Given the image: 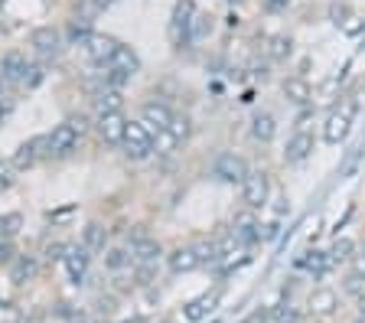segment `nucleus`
I'll use <instances>...</instances> for the list:
<instances>
[{
    "label": "nucleus",
    "instance_id": "f257e3e1",
    "mask_svg": "<svg viewBox=\"0 0 365 323\" xmlns=\"http://www.w3.org/2000/svg\"><path fill=\"white\" fill-rule=\"evenodd\" d=\"M82 134H85V118H68V121L56 124L53 131L46 134V154L53 157L72 154L78 147V140H82Z\"/></svg>",
    "mask_w": 365,
    "mask_h": 323
},
{
    "label": "nucleus",
    "instance_id": "f03ea898",
    "mask_svg": "<svg viewBox=\"0 0 365 323\" xmlns=\"http://www.w3.org/2000/svg\"><path fill=\"white\" fill-rule=\"evenodd\" d=\"M352 121H356V101H342L339 108H333L323 121V140L327 144H342L352 131Z\"/></svg>",
    "mask_w": 365,
    "mask_h": 323
},
{
    "label": "nucleus",
    "instance_id": "7ed1b4c3",
    "mask_svg": "<svg viewBox=\"0 0 365 323\" xmlns=\"http://www.w3.org/2000/svg\"><path fill=\"white\" fill-rule=\"evenodd\" d=\"M121 147L130 160H144V157H150V150H153V134L147 131L140 121H128Z\"/></svg>",
    "mask_w": 365,
    "mask_h": 323
},
{
    "label": "nucleus",
    "instance_id": "20e7f679",
    "mask_svg": "<svg viewBox=\"0 0 365 323\" xmlns=\"http://www.w3.org/2000/svg\"><path fill=\"white\" fill-rule=\"evenodd\" d=\"M212 170H215V177H219L222 183H235V186H242L245 177L251 173L248 160H245L242 154H235V150H222V154L215 157Z\"/></svg>",
    "mask_w": 365,
    "mask_h": 323
},
{
    "label": "nucleus",
    "instance_id": "39448f33",
    "mask_svg": "<svg viewBox=\"0 0 365 323\" xmlns=\"http://www.w3.org/2000/svg\"><path fill=\"white\" fill-rule=\"evenodd\" d=\"M267 196H271V177H267L264 170H251L248 177H245L242 183V202L245 209H261L267 202Z\"/></svg>",
    "mask_w": 365,
    "mask_h": 323
},
{
    "label": "nucleus",
    "instance_id": "423d86ee",
    "mask_svg": "<svg viewBox=\"0 0 365 323\" xmlns=\"http://www.w3.org/2000/svg\"><path fill=\"white\" fill-rule=\"evenodd\" d=\"M339 310V294L333 291V287H313L310 294H307V314L317 317V320H329V317Z\"/></svg>",
    "mask_w": 365,
    "mask_h": 323
},
{
    "label": "nucleus",
    "instance_id": "0eeeda50",
    "mask_svg": "<svg viewBox=\"0 0 365 323\" xmlns=\"http://www.w3.org/2000/svg\"><path fill=\"white\" fill-rule=\"evenodd\" d=\"M30 46L39 59H56L62 53V33L56 26H36L30 33Z\"/></svg>",
    "mask_w": 365,
    "mask_h": 323
},
{
    "label": "nucleus",
    "instance_id": "6e6552de",
    "mask_svg": "<svg viewBox=\"0 0 365 323\" xmlns=\"http://www.w3.org/2000/svg\"><path fill=\"white\" fill-rule=\"evenodd\" d=\"M137 121L144 124L150 134H163L170 124H173V111H170L163 101H147V105L140 108V118H137Z\"/></svg>",
    "mask_w": 365,
    "mask_h": 323
},
{
    "label": "nucleus",
    "instance_id": "1a4fd4ad",
    "mask_svg": "<svg viewBox=\"0 0 365 323\" xmlns=\"http://www.w3.org/2000/svg\"><path fill=\"white\" fill-rule=\"evenodd\" d=\"M118 46H121V43L114 36H108V33H91L88 43H85V56H88L91 62H98V66H111Z\"/></svg>",
    "mask_w": 365,
    "mask_h": 323
},
{
    "label": "nucleus",
    "instance_id": "9d476101",
    "mask_svg": "<svg viewBox=\"0 0 365 323\" xmlns=\"http://www.w3.org/2000/svg\"><path fill=\"white\" fill-rule=\"evenodd\" d=\"M232 235H235V242L238 245H251V242H258L261 239V222L258 219H255V212H251V209H245V212H238L235 215V222H232Z\"/></svg>",
    "mask_w": 365,
    "mask_h": 323
},
{
    "label": "nucleus",
    "instance_id": "9b49d317",
    "mask_svg": "<svg viewBox=\"0 0 365 323\" xmlns=\"http://www.w3.org/2000/svg\"><path fill=\"white\" fill-rule=\"evenodd\" d=\"M62 262H66V271H68V277H72V284H82L85 275H88V265H91V252L85 245H68Z\"/></svg>",
    "mask_w": 365,
    "mask_h": 323
},
{
    "label": "nucleus",
    "instance_id": "f8f14e48",
    "mask_svg": "<svg viewBox=\"0 0 365 323\" xmlns=\"http://www.w3.org/2000/svg\"><path fill=\"white\" fill-rule=\"evenodd\" d=\"M313 147H317V140H313L310 131H294L287 140V147H284V160L287 163H304L307 157L313 154Z\"/></svg>",
    "mask_w": 365,
    "mask_h": 323
},
{
    "label": "nucleus",
    "instance_id": "ddd939ff",
    "mask_svg": "<svg viewBox=\"0 0 365 323\" xmlns=\"http://www.w3.org/2000/svg\"><path fill=\"white\" fill-rule=\"evenodd\" d=\"M124 128H128V118L121 111H111V115H98V134L105 144H121L124 140Z\"/></svg>",
    "mask_w": 365,
    "mask_h": 323
},
{
    "label": "nucleus",
    "instance_id": "4468645a",
    "mask_svg": "<svg viewBox=\"0 0 365 323\" xmlns=\"http://www.w3.org/2000/svg\"><path fill=\"white\" fill-rule=\"evenodd\" d=\"M167 265H170V271H173V275H186V271L202 268L196 245H186V248L180 245V248H173V252L167 255Z\"/></svg>",
    "mask_w": 365,
    "mask_h": 323
},
{
    "label": "nucleus",
    "instance_id": "2eb2a0df",
    "mask_svg": "<svg viewBox=\"0 0 365 323\" xmlns=\"http://www.w3.org/2000/svg\"><path fill=\"white\" fill-rule=\"evenodd\" d=\"M36 275H39V258L36 255H16V262L10 265V281H14L16 287H23V284H30Z\"/></svg>",
    "mask_w": 365,
    "mask_h": 323
},
{
    "label": "nucleus",
    "instance_id": "dca6fc26",
    "mask_svg": "<svg viewBox=\"0 0 365 323\" xmlns=\"http://www.w3.org/2000/svg\"><path fill=\"white\" fill-rule=\"evenodd\" d=\"M130 255H134V262L153 265L163 258V248H160V242L150 239V235H137V239L130 242Z\"/></svg>",
    "mask_w": 365,
    "mask_h": 323
},
{
    "label": "nucleus",
    "instance_id": "f3484780",
    "mask_svg": "<svg viewBox=\"0 0 365 323\" xmlns=\"http://www.w3.org/2000/svg\"><path fill=\"white\" fill-rule=\"evenodd\" d=\"M215 304H219V291H205V294H199L196 300H190L182 314H186V320L190 323H199V320H205V317L212 314Z\"/></svg>",
    "mask_w": 365,
    "mask_h": 323
},
{
    "label": "nucleus",
    "instance_id": "a211bd4d",
    "mask_svg": "<svg viewBox=\"0 0 365 323\" xmlns=\"http://www.w3.org/2000/svg\"><path fill=\"white\" fill-rule=\"evenodd\" d=\"M281 92H284V98H287L290 105H297V108H307L313 101V92H310V85H307V78L290 76L287 82L281 85Z\"/></svg>",
    "mask_w": 365,
    "mask_h": 323
},
{
    "label": "nucleus",
    "instance_id": "6ab92c4d",
    "mask_svg": "<svg viewBox=\"0 0 365 323\" xmlns=\"http://www.w3.org/2000/svg\"><path fill=\"white\" fill-rule=\"evenodd\" d=\"M39 147H46V138L26 140V144H20V147H16V154L10 157V163H14V170H26V167H33V163L39 160V154H46V150H39Z\"/></svg>",
    "mask_w": 365,
    "mask_h": 323
},
{
    "label": "nucleus",
    "instance_id": "aec40b11",
    "mask_svg": "<svg viewBox=\"0 0 365 323\" xmlns=\"http://www.w3.org/2000/svg\"><path fill=\"white\" fill-rule=\"evenodd\" d=\"M26 66H30V62H26V56L23 53H4V59H0V76L7 78L10 85H20Z\"/></svg>",
    "mask_w": 365,
    "mask_h": 323
},
{
    "label": "nucleus",
    "instance_id": "412c9836",
    "mask_svg": "<svg viewBox=\"0 0 365 323\" xmlns=\"http://www.w3.org/2000/svg\"><path fill=\"white\" fill-rule=\"evenodd\" d=\"M196 4L192 0H180L173 10V30L180 33L182 30V39H190V30H192V20H196Z\"/></svg>",
    "mask_w": 365,
    "mask_h": 323
},
{
    "label": "nucleus",
    "instance_id": "4be33fe9",
    "mask_svg": "<svg viewBox=\"0 0 365 323\" xmlns=\"http://www.w3.org/2000/svg\"><path fill=\"white\" fill-rule=\"evenodd\" d=\"M82 245L88 248L91 255L95 252H105V245H108V229L101 222H88L82 229Z\"/></svg>",
    "mask_w": 365,
    "mask_h": 323
},
{
    "label": "nucleus",
    "instance_id": "5701e85b",
    "mask_svg": "<svg viewBox=\"0 0 365 323\" xmlns=\"http://www.w3.org/2000/svg\"><path fill=\"white\" fill-rule=\"evenodd\" d=\"M290 56H294V39L284 36V33H274V36L267 39V59L287 62Z\"/></svg>",
    "mask_w": 365,
    "mask_h": 323
},
{
    "label": "nucleus",
    "instance_id": "b1692460",
    "mask_svg": "<svg viewBox=\"0 0 365 323\" xmlns=\"http://www.w3.org/2000/svg\"><path fill=\"white\" fill-rule=\"evenodd\" d=\"M274 131H277V124H274V115H267V111L255 115V121H251V138L261 140V144H267V140L274 138Z\"/></svg>",
    "mask_w": 365,
    "mask_h": 323
},
{
    "label": "nucleus",
    "instance_id": "393cba45",
    "mask_svg": "<svg viewBox=\"0 0 365 323\" xmlns=\"http://www.w3.org/2000/svg\"><path fill=\"white\" fill-rule=\"evenodd\" d=\"M130 265H134V255H130V248L114 245V248H108V252H105V268L108 271H124V268H130Z\"/></svg>",
    "mask_w": 365,
    "mask_h": 323
},
{
    "label": "nucleus",
    "instance_id": "a878e982",
    "mask_svg": "<svg viewBox=\"0 0 365 323\" xmlns=\"http://www.w3.org/2000/svg\"><path fill=\"white\" fill-rule=\"evenodd\" d=\"M95 108H98V115H111V111H121V92L105 85L98 95H95Z\"/></svg>",
    "mask_w": 365,
    "mask_h": 323
},
{
    "label": "nucleus",
    "instance_id": "bb28decb",
    "mask_svg": "<svg viewBox=\"0 0 365 323\" xmlns=\"http://www.w3.org/2000/svg\"><path fill=\"white\" fill-rule=\"evenodd\" d=\"M300 265H304L313 277H323V275H329V268H333V258H329V252H310Z\"/></svg>",
    "mask_w": 365,
    "mask_h": 323
},
{
    "label": "nucleus",
    "instance_id": "cd10ccee",
    "mask_svg": "<svg viewBox=\"0 0 365 323\" xmlns=\"http://www.w3.org/2000/svg\"><path fill=\"white\" fill-rule=\"evenodd\" d=\"M186 134H190V121L173 115V124H170L160 138H163V144H167V147H173V144H180V140H186Z\"/></svg>",
    "mask_w": 365,
    "mask_h": 323
},
{
    "label": "nucleus",
    "instance_id": "c85d7f7f",
    "mask_svg": "<svg viewBox=\"0 0 365 323\" xmlns=\"http://www.w3.org/2000/svg\"><path fill=\"white\" fill-rule=\"evenodd\" d=\"M352 255H356V242H352L349 235H339V239L333 242V248H329V258H333V265L336 262H349Z\"/></svg>",
    "mask_w": 365,
    "mask_h": 323
},
{
    "label": "nucleus",
    "instance_id": "c756f323",
    "mask_svg": "<svg viewBox=\"0 0 365 323\" xmlns=\"http://www.w3.org/2000/svg\"><path fill=\"white\" fill-rule=\"evenodd\" d=\"M271 320L274 323H300L304 314H300V307H294V304H277V307L271 310Z\"/></svg>",
    "mask_w": 365,
    "mask_h": 323
},
{
    "label": "nucleus",
    "instance_id": "7c9ffc66",
    "mask_svg": "<svg viewBox=\"0 0 365 323\" xmlns=\"http://www.w3.org/2000/svg\"><path fill=\"white\" fill-rule=\"evenodd\" d=\"M212 33V16L209 14H196V20H192V30H190V39H202Z\"/></svg>",
    "mask_w": 365,
    "mask_h": 323
},
{
    "label": "nucleus",
    "instance_id": "2f4dec72",
    "mask_svg": "<svg viewBox=\"0 0 365 323\" xmlns=\"http://www.w3.org/2000/svg\"><path fill=\"white\" fill-rule=\"evenodd\" d=\"M88 36H91V30H88V24H85V20H76V24L68 26V39H72V43H78V46H85V43H88Z\"/></svg>",
    "mask_w": 365,
    "mask_h": 323
},
{
    "label": "nucleus",
    "instance_id": "473e14b6",
    "mask_svg": "<svg viewBox=\"0 0 365 323\" xmlns=\"http://www.w3.org/2000/svg\"><path fill=\"white\" fill-rule=\"evenodd\" d=\"M39 82H43V66H39V62H30L26 72H23V78H20V85L33 88V85H39Z\"/></svg>",
    "mask_w": 365,
    "mask_h": 323
},
{
    "label": "nucleus",
    "instance_id": "72a5a7b5",
    "mask_svg": "<svg viewBox=\"0 0 365 323\" xmlns=\"http://www.w3.org/2000/svg\"><path fill=\"white\" fill-rule=\"evenodd\" d=\"M349 275L365 281V248H356V255L349 258Z\"/></svg>",
    "mask_w": 365,
    "mask_h": 323
},
{
    "label": "nucleus",
    "instance_id": "f704fd0d",
    "mask_svg": "<svg viewBox=\"0 0 365 323\" xmlns=\"http://www.w3.org/2000/svg\"><path fill=\"white\" fill-rule=\"evenodd\" d=\"M14 173H16L14 163H10V160H0V193L14 186Z\"/></svg>",
    "mask_w": 365,
    "mask_h": 323
},
{
    "label": "nucleus",
    "instance_id": "c9c22d12",
    "mask_svg": "<svg viewBox=\"0 0 365 323\" xmlns=\"http://www.w3.org/2000/svg\"><path fill=\"white\" fill-rule=\"evenodd\" d=\"M14 262H16L14 242H10V239H0V265H14Z\"/></svg>",
    "mask_w": 365,
    "mask_h": 323
},
{
    "label": "nucleus",
    "instance_id": "e433bc0d",
    "mask_svg": "<svg viewBox=\"0 0 365 323\" xmlns=\"http://www.w3.org/2000/svg\"><path fill=\"white\" fill-rule=\"evenodd\" d=\"M349 16H352L349 7H339V4H333V7H329V20H333L336 26H342L346 20H349Z\"/></svg>",
    "mask_w": 365,
    "mask_h": 323
},
{
    "label": "nucleus",
    "instance_id": "4c0bfd02",
    "mask_svg": "<svg viewBox=\"0 0 365 323\" xmlns=\"http://www.w3.org/2000/svg\"><path fill=\"white\" fill-rule=\"evenodd\" d=\"M290 4H294V0H261V7H264L267 14H284Z\"/></svg>",
    "mask_w": 365,
    "mask_h": 323
},
{
    "label": "nucleus",
    "instance_id": "58836bf2",
    "mask_svg": "<svg viewBox=\"0 0 365 323\" xmlns=\"http://www.w3.org/2000/svg\"><path fill=\"white\" fill-rule=\"evenodd\" d=\"M362 16H356V14H352L349 16V20H346V24H342V30H346V33H349V36H356V33H362Z\"/></svg>",
    "mask_w": 365,
    "mask_h": 323
},
{
    "label": "nucleus",
    "instance_id": "ea45409f",
    "mask_svg": "<svg viewBox=\"0 0 365 323\" xmlns=\"http://www.w3.org/2000/svg\"><path fill=\"white\" fill-rule=\"evenodd\" d=\"M66 323H91V317L85 310H68L66 314Z\"/></svg>",
    "mask_w": 365,
    "mask_h": 323
},
{
    "label": "nucleus",
    "instance_id": "a19ab883",
    "mask_svg": "<svg viewBox=\"0 0 365 323\" xmlns=\"http://www.w3.org/2000/svg\"><path fill=\"white\" fill-rule=\"evenodd\" d=\"M356 304H359V317H365V294L362 297H356Z\"/></svg>",
    "mask_w": 365,
    "mask_h": 323
},
{
    "label": "nucleus",
    "instance_id": "79ce46f5",
    "mask_svg": "<svg viewBox=\"0 0 365 323\" xmlns=\"http://www.w3.org/2000/svg\"><path fill=\"white\" fill-rule=\"evenodd\" d=\"M225 4H232V7H242L245 0H225Z\"/></svg>",
    "mask_w": 365,
    "mask_h": 323
},
{
    "label": "nucleus",
    "instance_id": "37998d69",
    "mask_svg": "<svg viewBox=\"0 0 365 323\" xmlns=\"http://www.w3.org/2000/svg\"><path fill=\"white\" fill-rule=\"evenodd\" d=\"M356 323H365V317H359V320H356Z\"/></svg>",
    "mask_w": 365,
    "mask_h": 323
},
{
    "label": "nucleus",
    "instance_id": "c03bdc74",
    "mask_svg": "<svg viewBox=\"0 0 365 323\" xmlns=\"http://www.w3.org/2000/svg\"><path fill=\"white\" fill-rule=\"evenodd\" d=\"M98 4H108V0H98Z\"/></svg>",
    "mask_w": 365,
    "mask_h": 323
}]
</instances>
